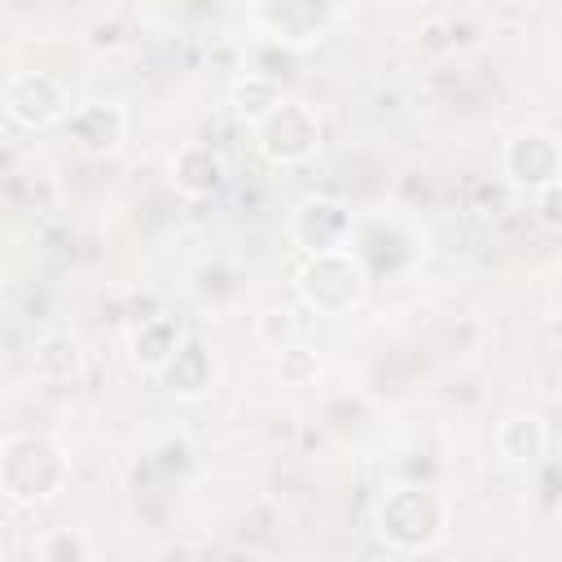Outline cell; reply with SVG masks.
<instances>
[{"label": "cell", "instance_id": "cell-14", "mask_svg": "<svg viewBox=\"0 0 562 562\" xmlns=\"http://www.w3.org/2000/svg\"><path fill=\"white\" fill-rule=\"evenodd\" d=\"M79 369H83V342L75 334L53 329L31 342V373L40 382H70Z\"/></svg>", "mask_w": 562, "mask_h": 562}, {"label": "cell", "instance_id": "cell-2", "mask_svg": "<svg viewBox=\"0 0 562 562\" xmlns=\"http://www.w3.org/2000/svg\"><path fill=\"white\" fill-rule=\"evenodd\" d=\"M448 505L426 483H391L373 501V531L395 553H426L443 540Z\"/></svg>", "mask_w": 562, "mask_h": 562}, {"label": "cell", "instance_id": "cell-20", "mask_svg": "<svg viewBox=\"0 0 562 562\" xmlns=\"http://www.w3.org/2000/svg\"><path fill=\"white\" fill-rule=\"evenodd\" d=\"M220 562H272L268 553H259V549H228Z\"/></svg>", "mask_w": 562, "mask_h": 562}, {"label": "cell", "instance_id": "cell-16", "mask_svg": "<svg viewBox=\"0 0 562 562\" xmlns=\"http://www.w3.org/2000/svg\"><path fill=\"white\" fill-rule=\"evenodd\" d=\"M31 558L35 562H88L92 549H88V536L79 527H44L31 540Z\"/></svg>", "mask_w": 562, "mask_h": 562}, {"label": "cell", "instance_id": "cell-7", "mask_svg": "<svg viewBox=\"0 0 562 562\" xmlns=\"http://www.w3.org/2000/svg\"><path fill=\"white\" fill-rule=\"evenodd\" d=\"M351 233H356V215L342 198L307 193L290 211V241L303 250V259L329 255V250H351Z\"/></svg>", "mask_w": 562, "mask_h": 562}, {"label": "cell", "instance_id": "cell-10", "mask_svg": "<svg viewBox=\"0 0 562 562\" xmlns=\"http://www.w3.org/2000/svg\"><path fill=\"white\" fill-rule=\"evenodd\" d=\"M180 347H184L180 325H176L171 316H154V321H140V325L132 329V338H127V360H132L136 373L162 378Z\"/></svg>", "mask_w": 562, "mask_h": 562}, {"label": "cell", "instance_id": "cell-8", "mask_svg": "<svg viewBox=\"0 0 562 562\" xmlns=\"http://www.w3.org/2000/svg\"><path fill=\"white\" fill-rule=\"evenodd\" d=\"M501 162H505V180L536 198L562 180V140L553 132H518L505 140Z\"/></svg>", "mask_w": 562, "mask_h": 562}, {"label": "cell", "instance_id": "cell-19", "mask_svg": "<svg viewBox=\"0 0 562 562\" xmlns=\"http://www.w3.org/2000/svg\"><path fill=\"white\" fill-rule=\"evenodd\" d=\"M536 220H540L549 233H562V180L549 184L544 193H536Z\"/></svg>", "mask_w": 562, "mask_h": 562}, {"label": "cell", "instance_id": "cell-12", "mask_svg": "<svg viewBox=\"0 0 562 562\" xmlns=\"http://www.w3.org/2000/svg\"><path fill=\"white\" fill-rule=\"evenodd\" d=\"M496 452L514 465H536L549 452V426L540 413H514L496 426Z\"/></svg>", "mask_w": 562, "mask_h": 562}, {"label": "cell", "instance_id": "cell-17", "mask_svg": "<svg viewBox=\"0 0 562 562\" xmlns=\"http://www.w3.org/2000/svg\"><path fill=\"white\" fill-rule=\"evenodd\" d=\"M255 334H259V342H268V347L281 356L285 347L299 342V321H294L290 307H263V312L255 316Z\"/></svg>", "mask_w": 562, "mask_h": 562}, {"label": "cell", "instance_id": "cell-3", "mask_svg": "<svg viewBox=\"0 0 562 562\" xmlns=\"http://www.w3.org/2000/svg\"><path fill=\"white\" fill-rule=\"evenodd\" d=\"M369 281L373 277L356 250H329V255H307L294 285L316 316H347L369 299Z\"/></svg>", "mask_w": 562, "mask_h": 562}, {"label": "cell", "instance_id": "cell-11", "mask_svg": "<svg viewBox=\"0 0 562 562\" xmlns=\"http://www.w3.org/2000/svg\"><path fill=\"white\" fill-rule=\"evenodd\" d=\"M224 184V158L206 140H184L171 154V189L180 198H211Z\"/></svg>", "mask_w": 562, "mask_h": 562}, {"label": "cell", "instance_id": "cell-5", "mask_svg": "<svg viewBox=\"0 0 562 562\" xmlns=\"http://www.w3.org/2000/svg\"><path fill=\"white\" fill-rule=\"evenodd\" d=\"M255 149H259L272 167H299V162L316 158V149H321V114H316V105L285 97V101L255 127Z\"/></svg>", "mask_w": 562, "mask_h": 562}, {"label": "cell", "instance_id": "cell-13", "mask_svg": "<svg viewBox=\"0 0 562 562\" xmlns=\"http://www.w3.org/2000/svg\"><path fill=\"white\" fill-rule=\"evenodd\" d=\"M281 101H285V92H281L277 75H263V70H246V75H237L233 88H228V105H233L237 123H246L250 132H255Z\"/></svg>", "mask_w": 562, "mask_h": 562}, {"label": "cell", "instance_id": "cell-15", "mask_svg": "<svg viewBox=\"0 0 562 562\" xmlns=\"http://www.w3.org/2000/svg\"><path fill=\"white\" fill-rule=\"evenodd\" d=\"M215 382V369H211V351L198 342V338H184V347L176 351V360L167 364L162 373V386L176 395V400H202Z\"/></svg>", "mask_w": 562, "mask_h": 562}, {"label": "cell", "instance_id": "cell-9", "mask_svg": "<svg viewBox=\"0 0 562 562\" xmlns=\"http://www.w3.org/2000/svg\"><path fill=\"white\" fill-rule=\"evenodd\" d=\"M66 136L75 140V149H83L92 158H105L127 136V110L119 101H83L66 119Z\"/></svg>", "mask_w": 562, "mask_h": 562}, {"label": "cell", "instance_id": "cell-1", "mask_svg": "<svg viewBox=\"0 0 562 562\" xmlns=\"http://www.w3.org/2000/svg\"><path fill=\"white\" fill-rule=\"evenodd\" d=\"M70 479L66 448L40 430H9L0 439V492L9 505H44Z\"/></svg>", "mask_w": 562, "mask_h": 562}, {"label": "cell", "instance_id": "cell-6", "mask_svg": "<svg viewBox=\"0 0 562 562\" xmlns=\"http://www.w3.org/2000/svg\"><path fill=\"white\" fill-rule=\"evenodd\" d=\"M347 9L338 4H321V0H272V4H255L246 18L281 48H316L334 22L342 18Z\"/></svg>", "mask_w": 562, "mask_h": 562}, {"label": "cell", "instance_id": "cell-18", "mask_svg": "<svg viewBox=\"0 0 562 562\" xmlns=\"http://www.w3.org/2000/svg\"><path fill=\"white\" fill-rule=\"evenodd\" d=\"M277 373H281V382H285V386H312V382H316V373H321V360H316V351H312V347L294 342V347H285V351L277 356Z\"/></svg>", "mask_w": 562, "mask_h": 562}, {"label": "cell", "instance_id": "cell-4", "mask_svg": "<svg viewBox=\"0 0 562 562\" xmlns=\"http://www.w3.org/2000/svg\"><path fill=\"white\" fill-rule=\"evenodd\" d=\"M0 105H4V119L22 132H44V127H57L75 114L66 83L48 70H13L4 79Z\"/></svg>", "mask_w": 562, "mask_h": 562}]
</instances>
